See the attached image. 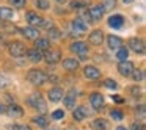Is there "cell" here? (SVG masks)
I'll return each mask as SVG.
<instances>
[{"label": "cell", "instance_id": "obj_1", "mask_svg": "<svg viewBox=\"0 0 146 130\" xmlns=\"http://www.w3.org/2000/svg\"><path fill=\"white\" fill-rule=\"evenodd\" d=\"M27 80H29L32 85H36V86H39V85H42V83L47 80V75H46L42 71H38V69H32L29 74H27Z\"/></svg>", "mask_w": 146, "mask_h": 130}, {"label": "cell", "instance_id": "obj_2", "mask_svg": "<svg viewBox=\"0 0 146 130\" xmlns=\"http://www.w3.org/2000/svg\"><path fill=\"white\" fill-rule=\"evenodd\" d=\"M27 102H29V105H32L35 110H38V111H41V113H44L46 111V102H44V99H42V96L39 94V92H35V94H32L29 99H27Z\"/></svg>", "mask_w": 146, "mask_h": 130}, {"label": "cell", "instance_id": "obj_3", "mask_svg": "<svg viewBox=\"0 0 146 130\" xmlns=\"http://www.w3.org/2000/svg\"><path fill=\"white\" fill-rule=\"evenodd\" d=\"M8 50H10V55H11V57H14V58L24 57V55L27 53V49H25V46H24L22 42H13Z\"/></svg>", "mask_w": 146, "mask_h": 130}, {"label": "cell", "instance_id": "obj_4", "mask_svg": "<svg viewBox=\"0 0 146 130\" xmlns=\"http://www.w3.org/2000/svg\"><path fill=\"white\" fill-rule=\"evenodd\" d=\"M25 19H27V22H29L30 25L36 27V28H38L39 25H44V19H42L41 16H38L35 11H29V13L25 14Z\"/></svg>", "mask_w": 146, "mask_h": 130}, {"label": "cell", "instance_id": "obj_5", "mask_svg": "<svg viewBox=\"0 0 146 130\" xmlns=\"http://www.w3.org/2000/svg\"><path fill=\"white\" fill-rule=\"evenodd\" d=\"M133 69H135V67H133V63H130V61H127V60L121 61V63L118 64V72H119L123 77H129Z\"/></svg>", "mask_w": 146, "mask_h": 130}, {"label": "cell", "instance_id": "obj_6", "mask_svg": "<svg viewBox=\"0 0 146 130\" xmlns=\"http://www.w3.org/2000/svg\"><path fill=\"white\" fill-rule=\"evenodd\" d=\"M129 46H130V49H132L135 53H138V55H143V53H145V42H143L141 39L132 38V39L129 41Z\"/></svg>", "mask_w": 146, "mask_h": 130}, {"label": "cell", "instance_id": "obj_7", "mask_svg": "<svg viewBox=\"0 0 146 130\" xmlns=\"http://www.w3.org/2000/svg\"><path fill=\"white\" fill-rule=\"evenodd\" d=\"M71 52H74V53H77V55L88 53V46L83 41H76V42L71 44Z\"/></svg>", "mask_w": 146, "mask_h": 130}, {"label": "cell", "instance_id": "obj_8", "mask_svg": "<svg viewBox=\"0 0 146 130\" xmlns=\"http://www.w3.org/2000/svg\"><path fill=\"white\" fill-rule=\"evenodd\" d=\"M104 7L102 5H94V7H91L90 8V11H88V14H90V17H91L93 20H99L102 16H104Z\"/></svg>", "mask_w": 146, "mask_h": 130}, {"label": "cell", "instance_id": "obj_9", "mask_svg": "<svg viewBox=\"0 0 146 130\" xmlns=\"http://www.w3.org/2000/svg\"><path fill=\"white\" fill-rule=\"evenodd\" d=\"M83 74H85V77L88 80H98L99 77H101V71L94 66H86L85 69H83Z\"/></svg>", "mask_w": 146, "mask_h": 130}, {"label": "cell", "instance_id": "obj_10", "mask_svg": "<svg viewBox=\"0 0 146 130\" xmlns=\"http://www.w3.org/2000/svg\"><path fill=\"white\" fill-rule=\"evenodd\" d=\"M42 58H44L49 64H55V63L60 61V50H47L46 55H42Z\"/></svg>", "mask_w": 146, "mask_h": 130}, {"label": "cell", "instance_id": "obj_11", "mask_svg": "<svg viewBox=\"0 0 146 130\" xmlns=\"http://www.w3.org/2000/svg\"><path fill=\"white\" fill-rule=\"evenodd\" d=\"M107 46L111 49V50H118V49L123 46V39H121L119 36L110 35V36H107Z\"/></svg>", "mask_w": 146, "mask_h": 130}, {"label": "cell", "instance_id": "obj_12", "mask_svg": "<svg viewBox=\"0 0 146 130\" xmlns=\"http://www.w3.org/2000/svg\"><path fill=\"white\" fill-rule=\"evenodd\" d=\"M90 104L93 105V108H94V110L102 108V105H104V97H102V94H99V92L91 94V96H90Z\"/></svg>", "mask_w": 146, "mask_h": 130}, {"label": "cell", "instance_id": "obj_13", "mask_svg": "<svg viewBox=\"0 0 146 130\" xmlns=\"http://www.w3.org/2000/svg\"><path fill=\"white\" fill-rule=\"evenodd\" d=\"M5 113H8V116H10V117H21L24 114V110L19 107V105L11 104L10 107L7 108V111H5Z\"/></svg>", "mask_w": 146, "mask_h": 130}, {"label": "cell", "instance_id": "obj_14", "mask_svg": "<svg viewBox=\"0 0 146 130\" xmlns=\"http://www.w3.org/2000/svg\"><path fill=\"white\" fill-rule=\"evenodd\" d=\"M22 35L29 39H36L39 38V30L36 27H25V28H22Z\"/></svg>", "mask_w": 146, "mask_h": 130}, {"label": "cell", "instance_id": "obj_15", "mask_svg": "<svg viewBox=\"0 0 146 130\" xmlns=\"http://www.w3.org/2000/svg\"><path fill=\"white\" fill-rule=\"evenodd\" d=\"M63 67L69 72H74V71L79 69V61L74 60V58H66V60H63Z\"/></svg>", "mask_w": 146, "mask_h": 130}, {"label": "cell", "instance_id": "obj_16", "mask_svg": "<svg viewBox=\"0 0 146 130\" xmlns=\"http://www.w3.org/2000/svg\"><path fill=\"white\" fill-rule=\"evenodd\" d=\"M123 24H124V17L121 14H115V16H111L108 19V25L113 27V28H121Z\"/></svg>", "mask_w": 146, "mask_h": 130}, {"label": "cell", "instance_id": "obj_17", "mask_svg": "<svg viewBox=\"0 0 146 130\" xmlns=\"http://www.w3.org/2000/svg\"><path fill=\"white\" fill-rule=\"evenodd\" d=\"M76 97H77V91L71 89L66 94V97H64V105H66L68 108H74L76 107Z\"/></svg>", "mask_w": 146, "mask_h": 130}, {"label": "cell", "instance_id": "obj_18", "mask_svg": "<svg viewBox=\"0 0 146 130\" xmlns=\"http://www.w3.org/2000/svg\"><path fill=\"white\" fill-rule=\"evenodd\" d=\"M49 99H50V102H58L63 99V89L61 88H52L50 91H49Z\"/></svg>", "mask_w": 146, "mask_h": 130}, {"label": "cell", "instance_id": "obj_19", "mask_svg": "<svg viewBox=\"0 0 146 130\" xmlns=\"http://www.w3.org/2000/svg\"><path fill=\"white\" fill-rule=\"evenodd\" d=\"M102 39H104V35H102L101 30H94V32L90 35V42H91L93 46H99L102 44Z\"/></svg>", "mask_w": 146, "mask_h": 130}, {"label": "cell", "instance_id": "obj_20", "mask_svg": "<svg viewBox=\"0 0 146 130\" xmlns=\"http://www.w3.org/2000/svg\"><path fill=\"white\" fill-rule=\"evenodd\" d=\"M72 28L82 33V32H85V30L88 28V25H86V22L82 19V17H76V19L72 20Z\"/></svg>", "mask_w": 146, "mask_h": 130}, {"label": "cell", "instance_id": "obj_21", "mask_svg": "<svg viewBox=\"0 0 146 130\" xmlns=\"http://www.w3.org/2000/svg\"><path fill=\"white\" fill-rule=\"evenodd\" d=\"M27 57H29V60L33 61V63H38V61L42 60V53H41V50H38V49L27 50Z\"/></svg>", "mask_w": 146, "mask_h": 130}, {"label": "cell", "instance_id": "obj_22", "mask_svg": "<svg viewBox=\"0 0 146 130\" xmlns=\"http://www.w3.org/2000/svg\"><path fill=\"white\" fill-rule=\"evenodd\" d=\"M35 41V49H38V50H47L50 47V41L47 38H36Z\"/></svg>", "mask_w": 146, "mask_h": 130}, {"label": "cell", "instance_id": "obj_23", "mask_svg": "<svg viewBox=\"0 0 146 130\" xmlns=\"http://www.w3.org/2000/svg\"><path fill=\"white\" fill-rule=\"evenodd\" d=\"M91 129H94V130H108V122L105 119H94L91 122Z\"/></svg>", "mask_w": 146, "mask_h": 130}, {"label": "cell", "instance_id": "obj_24", "mask_svg": "<svg viewBox=\"0 0 146 130\" xmlns=\"http://www.w3.org/2000/svg\"><path fill=\"white\" fill-rule=\"evenodd\" d=\"M13 17H14V13L11 8H5V7L0 8V20H11Z\"/></svg>", "mask_w": 146, "mask_h": 130}, {"label": "cell", "instance_id": "obj_25", "mask_svg": "<svg viewBox=\"0 0 146 130\" xmlns=\"http://www.w3.org/2000/svg\"><path fill=\"white\" fill-rule=\"evenodd\" d=\"M72 116H74V119H76V121H83L86 117V110L83 107H77L76 110H74Z\"/></svg>", "mask_w": 146, "mask_h": 130}, {"label": "cell", "instance_id": "obj_26", "mask_svg": "<svg viewBox=\"0 0 146 130\" xmlns=\"http://www.w3.org/2000/svg\"><path fill=\"white\" fill-rule=\"evenodd\" d=\"M127 57H129V50H127L124 46H121V47L116 50V58H118L119 61H126Z\"/></svg>", "mask_w": 146, "mask_h": 130}, {"label": "cell", "instance_id": "obj_27", "mask_svg": "<svg viewBox=\"0 0 146 130\" xmlns=\"http://www.w3.org/2000/svg\"><path fill=\"white\" fill-rule=\"evenodd\" d=\"M33 122H35L36 125H39V127H46L49 124V117H46V116H36V117H33Z\"/></svg>", "mask_w": 146, "mask_h": 130}, {"label": "cell", "instance_id": "obj_28", "mask_svg": "<svg viewBox=\"0 0 146 130\" xmlns=\"http://www.w3.org/2000/svg\"><path fill=\"white\" fill-rule=\"evenodd\" d=\"M110 116L113 117L115 121H121L124 117V114H123V111H121V110H111L110 111Z\"/></svg>", "mask_w": 146, "mask_h": 130}, {"label": "cell", "instance_id": "obj_29", "mask_svg": "<svg viewBox=\"0 0 146 130\" xmlns=\"http://www.w3.org/2000/svg\"><path fill=\"white\" fill-rule=\"evenodd\" d=\"M36 7L39 10H47L49 8V0H36Z\"/></svg>", "mask_w": 146, "mask_h": 130}, {"label": "cell", "instance_id": "obj_30", "mask_svg": "<svg viewBox=\"0 0 146 130\" xmlns=\"http://www.w3.org/2000/svg\"><path fill=\"white\" fill-rule=\"evenodd\" d=\"M130 75H132V77H133V80H137V82L143 80V72H141V71H138V69H133Z\"/></svg>", "mask_w": 146, "mask_h": 130}, {"label": "cell", "instance_id": "obj_31", "mask_svg": "<svg viewBox=\"0 0 146 130\" xmlns=\"http://www.w3.org/2000/svg\"><path fill=\"white\" fill-rule=\"evenodd\" d=\"M61 117H64V111H63V110H55L54 113H52V119L60 121Z\"/></svg>", "mask_w": 146, "mask_h": 130}, {"label": "cell", "instance_id": "obj_32", "mask_svg": "<svg viewBox=\"0 0 146 130\" xmlns=\"http://www.w3.org/2000/svg\"><path fill=\"white\" fill-rule=\"evenodd\" d=\"M116 5V0H104V10H111Z\"/></svg>", "mask_w": 146, "mask_h": 130}, {"label": "cell", "instance_id": "obj_33", "mask_svg": "<svg viewBox=\"0 0 146 130\" xmlns=\"http://www.w3.org/2000/svg\"><path fill=\"white\" fill-rule=\"evenodd\" d=\"M105 86L110 88V89H116L118 88V83L115 82V80H111V79H107V80H105Z\"/></svg>", "mask_w": 146, "mask_h": 130}, {"label": "cell", "instance_id": "obj_34", "mask_svg": "<svg viewBox=\"0 0 146 130\" xmlns=\"http://www.w3.org/2000/svg\"><path fill=\"white\" fill-rule=\"evenodd\" d=\"M10 3L13 5V7H16V8H24L25 0H10Z\"/></svg>", "mask_w": 146, "mask_h": 130}, {"label": "cell", "instance_id": "obj_35", "mask_svg": "<svg viewBox=\"0 0 146 130\" xmlns=\"http://www.w3.org/2000/svg\"><path fill=\"white\" fill-rule=\"evenodd\" d=\"M49 38L50 39H57V38H60V33H58V30L57 28H49Z\"/></svg>", "mask_w": 146, "mask_h": 130}, {"label": "cell", "instance_id": "obj_36", "mask_svg": "<svg viewBox=\"0 0 146 130\" xmlns=\"http://www.w3.org/2000/svg\"><path fill=\"white\" fill-rule=\"evenodd\" d=\"M129 91H130V94H132V96H135V97H137V96H140V94H141V91H140V88H138V86H130V88H129Z\"/></svg>", "mask_w": 146, "mask_h": 130}, {"label": "cell", "instance_id": "obj_37", "mask_svg": "<svg viewBox=\"0 0 146 130\" xmlns=\"http://www.w3.org/2000/svg\"><path fill=\"white\" fill-rule=\"evenodd\" d=\"M11 130H30L29 125H22V124H16V125L11 127Z\"/></svg>", "mask_w": 146, "mask_h": 130}, {"label": "cell", "instance_id": "obj_38", "mask_svg": "<svg viewBox=\"0 0 146 130\" xmlns=\"http://www.w3.org/2000/svg\"><path fill=\"white\" fill-rule=\"evenodd\" d=\"M82 2H76V0H74V2H71V8H72V10H79V8H82Z\"/></svg>", "mask_w": 146, "mask_h": 130}, {"label": "cell", "instance_id": "obj_39", "mask_svg": "<svg viewBox=\"0 0 146 130\" xmlns=\"http://www.w3.org/2000/svg\"><path fill=\"white\" fill-rule=\"evenodd\" d=\"M130 130H143V125H141V124L133 122V124H132V127H130Z\"/></svg>", "mask_w": 146, "mask_h": 130}, {"label": "cell", "instance_id": "obj_40", "mask_svg": "<svg viewBox=\"0 0 146 130\" xmlns=\"http://www.w3.org/2000/svg\"><path fill=\"white\" fill-rule=\"evenodd\" d=\"M7 80H5L3 79V77H2V75H0V88H5V86H7Z\"/></svg>", "mask_w": 146, "mask_h": 130}, {"label": "cell", "instance_id": "obj_41", "mask_svg": "<svg viewBox=\"0 0 146 130\" xmlns=\"http://www.w3.org/2000/svg\"><path fill=\"white\" fill-rule=\"evenodd\" d=\"M49 80H50V82H52V83H58V79H57V77H55V75H52V77H49Z\"/></svg>", "mask_w": 146, "mask_h": 130}, {"label": "cell", "instance_id": "obj_42", "mask_svg": "<svg viewBox=\"0 0 146 130\" xmlns=\"http://www.w3.org/2000/svg\"><path fill=\"white\" fill-rule=\"evenodd\" d=\"M5 111H7V107L3 104H0V113H5Z\"/></svg>", "mask_w": 146, "mask_h": 130}, {"label": "cell", "instance_id": "obj_43", "mask_svg": "<svg viewBox=\"0 0 146 130\" xmlns=\"http://www.w3.org/2000/svg\"><path fill=\"white\" fill-rule=\"evenodd\" d=\"M113 99H115V102H121V97H118V96H115Z\"/></svg>", "mask_w": 146, "mask_h": 130}, {"label": "cell", "instance_id": "obj_44", "mask_svg": "<svg viewBox=\"0 0 146 130\" xmlns=\"http://www.w3.org/2000/svg\"><path fill=\"white\" fill-rule=\"evenodd\" d=\"M123 2H124V3H132L133 0H123Z\"/></svg>", "mask_w": 146, "mask_h": 130}, {"label": "cell", "instance_id": "obj_45", "mask_svg": "<svg viewBox=\"0 0 146 130\" xmlns=\"http://www.w3.org/2000/svg\"><path fill=\"white\" fill-rule=\"evenodd\" d=\"M55 2H58V3H64L66 0H55Z\"/></svg>", "mask_w": 146, "mask_h": 130}, {"label": "cell", "instance_id": "obj_46", "mask_svg": "<svg viewBox=\"0 0 146 130\" xmlns=\"http://www.w3.org/2000/svg\"><path fill=\"white\" fill-rule=\"evenodd\" d=\"M116 130H127V129H126V127H118Z\"/></svg>", "mask_w": 146, "mask_h": 130}, {"label": "cell", "instance_id": "obj_47", "mask_svg": "<svg viewBox=\"0 0 146 130\" xmlns=\"http://www.w3.org/2000/svg\"><path fill=\"white\" fill-rule=\"evenodd\" d=\"M50 130H57V129H50Z\"/></svg>", "mask_w": 146, "mask_h": 130}]
</instances>
